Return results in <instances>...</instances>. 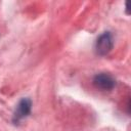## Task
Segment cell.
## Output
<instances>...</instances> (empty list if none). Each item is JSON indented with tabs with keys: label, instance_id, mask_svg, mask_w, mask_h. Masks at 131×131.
<instances>
[{
	"label": "cell",
	"instance_id": "3957f363",
	"mask_svg": "<svg viewBox=\"0 0 131 131\" xmlns=\"http://www.w3.org/2000/svg\"><path fill=\"white\" fill-rule=\"evenodd\" d=\"M93 84L96 88L106 91V90H112L115 87L116 81L110 74L100 73L95 75V77L93 78Z\"/></svg>",
	"mask_w": 131,
	"mask_h": 131
},
{
	"label": "cell",
	"instance_id": "6da1fadb",
	"mask_svg": "<svg viewBox=\"0 0 131 131\" xmlns=\"http://www.w3.org/2000/svg\"><path fill=\"white\" fill-rule=\"evenodd\" d=\"M113 45H114V42H113L112 34L110 32H104L98 37L96 41V44H95L96 53L99 55H105L112 50Z\"/></svg>",
	"mask_w": 131,
	"mask_h": 131
},
{
	"label": "cell",
	"instance_id": "7a4b0ae2",
	"mask_svg": "<svg viewBox=\"0 0 131 131\" xmlns=\"http://www.w3.org/2000/svg\"><path fill=\"white\" fill-rule=\"evenodd\" d=\"M31 107H32V101L30 98H23L18 104L16 105V108L13 114L12 121L14 124L19 123L24 118L30 115L31 113Z\"/></svg>",
	"mask_w": 131,
	"mask_h": 131
}]
</instances>
